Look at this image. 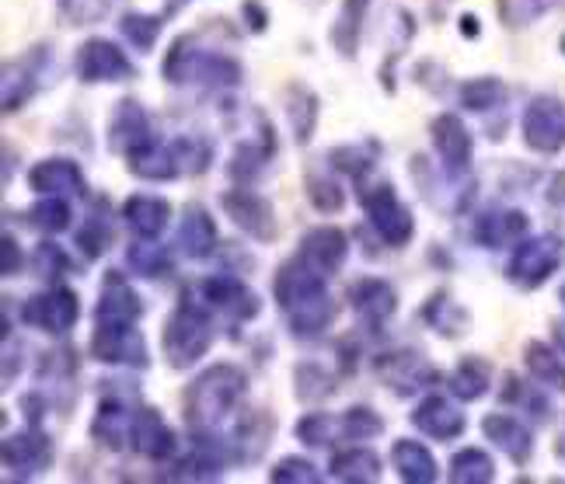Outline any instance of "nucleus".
<instances>
[{"label":"nucleus","instance_id":"55","mask_svg":"<svg viewBox=\"0 0 565 484\" xmlns=\"http://www.w3.org/2000/svg\"><path fill=\"white\" fill-rule=\"evenodd\" d=\"M32 266H35V272H39V276L56 279V276H63V272L71 269V258L63 255V248H60V245H50V240H42V245L35 248Z\"/></svg>","mask_w":565,"mask_h":484},{"label":"nucleus","instance_id":"44","mask_svg":"<svg viewBox=\"0 0 565 484\" xmlns=\"http://www.w3.org/2000/svg\"><path fill=\"white\" fill-rule=\"evenodd\" d=\"M524 359H527V369H531V377L537 384L555 387V390L565 394V363L555 356V352L545 342H531L527 352H524Z\"/></svg>","mask_w":565,"mask_h":484},{"label":"nucleus","instance_id":"40","mask_svg":"<svg viewBox=\"0 0 565 484\" xmlns=\"http://www.w3.org/2000/svg\"><path fill=\"white\" fill-rule=\"evenodd\" d=\"M366 4H371V0H345L342 11H339V18H335V25H332V46H335L342 56H356Z\"/></svg>","mask_w":565,"mask_h":484},{"label":"nucleus","instance_id":"34","mask_svg":"<svg viewBox=\"0 0 565 484\" xmlns=\"http://www.w3.org/2000/svg\"><path fill=\"white\" fill-rule=\"evenodd\" d=\"M423 321L433 327V332H440L444 338H458L468 327V311L461 303H454L447 290H437L423 306Z\"/></svg>","mask_w":565,"mask_h":484},{"label":"nucleus","instance_id":"39","mask_svg":"<svg viewBox=\"0 0 565 484\" xmlns=\"http://www.w3.org/2000/svg\"><path fill=\"white\" fill-rule=\"evenodd\" d=\"M126 266L143 279H164L171 272V255L150 237H140L137 245L126 248Z\"/></svg>","mask_w":565,"mask_h":484},{"label":"nucleus","instance_id":"5","mask_svg":"<svg viewBox=\"0 0 565 484\" xmlns=\"http://www.w3.org/2000/svg\"><path fill=\"white\" fill-rule=\"evenodd\" d=\"M562 261H565V240L558 234H541L531 240H520L507 266V276L520 290H537L541 282H548L562 269Z\"/></svg>","mask_w":565,"mask_h":484},{"label":"nucleus","instance_id":"56","mask_svg":"<svg viewBox=\"0 0 565 484\" xmlns=\"http://www.w3.org/2000/svg\"><path fill=\"white\" fill-rule=\"evenodd\" d=\"M503 401H513V405L531 408V411H534V418H548V401H545V398H537V394H534L527 384H520L516 377H507Z\"/></svg>","mask_w":565,"mask_h":484},{"label":"nucleus","instance_id":"53","mask_svg":"<svg viewBox=\"0 0 565 484\" xmlns=\"http://www.w3.org/2000/svg\"><path fill=\"white\" fill-rule=\"evenodd\" d=\"M119 0H60V14L74 25H95V21L113 14Z\"/></svg>","mask_w":565,"mask_h":484},{"label":"nucleus","instance_id":"12","mask_svg":"<svg viewBox=\"0 0 565 484\" xmlns=\"http://www.w3.org/2000/svg\"><path fill=\"white\" fill-rule=\"evenodd\" d=\"M324 279H329V276H321L318 269H311L300 255L290 258V261H282V266L276 269V279H273V297L279 303V311L290 314L303 303L321 300L324 293H329V290H324Z\"/></svg>","mask_w":565,"mask_h":484},{"label":"nucleus","instance_id":"10","mask_svg":"<svg viewBox=\"0 0 565 484\" xmlns=\"http://www.w3.org/2000/svg\"><path fill=\"white\" fill-rule=\"evenodd\" d=\"M0 456H4L8 477L29 481V477L42 474L46 467H53L56 450H53V439L46 432H39V426H29L25 432H14V435L4 439Z\"/></svg>","mask_w":565,"mask_h":484},{"label":"nucleus","instance_id":"23","mask_svg":"<svg viewBox=\"0 0 565 484\" xmlns=\"http://www.w3.org/2000/svg\"><path fill=\"white\" fill-rule=\"evenodd\" d=\"M150 140H154V133H150V119L140 108V101L122 98L116 105L113 119H108V147L126 158V153H134L137 147H143Z\"/></svg>","mask_w":565,"mask_h":484},{"label":"nucleus","instance_id":"9","mask_svg":"<svg viewBox=\"0 0 565 484\" xmlns=\"http://www.w3.org/2000/svg\"><path fill=\"white\" fill-rule=\"evenodd\" d=\"M74 71H77V80H84V84H119V80L137 77V67L129 63V56L108 39L84 42L77 50Z\"/></svg>","mask_w":565,"mask_h":484},{"label":"nucleus","instance_id":"62","mask_svg":"<svg viewBox=\"0 0 565 484\" xmlns=\"http://www.w3.org/2000/svg\"><path fill=\"white\" fill-rule=\"evenodd\" d=\"M562 303H565V286H562Z\"/></svg>","mask_w":565,"mask_h":484},{"label":"nucleus","instance_id":"52","mask_svg":"<svg viewBox=\"0 0 565 484\" xmlns=\"http://www.w3.org/2000/svg\"><path fill=\"white\" fill-rule=\"evenodd\" d=\"M552 8V0H495V11L503 18V25L510 29H524L531 21H537Z\"/></svg>","mask_w":565,"mask_h":484},{"label":"nucleus","instance_id":"37","mask_svg":"<svg viewBox=\"0 0 565 484\" xmlns=\"http://www.w3.org/2000/svg\"><path fill=\"white\" fill-rule=\"evenodd\" d=\"M287 116H290V126H294V140L297 143H308L318 129V119H321V101L315 92H308L303 84H294L287 92Z\"/></svg>","mask_w":565,"mask_h":484},{"label":"nucleus","instance_id":"1","mask_svg":"<svg viewBox=\"0 0 565 484\" xmlns=\"http://www.w3.org/2000/svg\"><path fill=\"white\" fill-rule=\"evenodd\" d=\"M245 387H248V377L242 366L213 363L185 390V422L192 429H213L245 398Z\"/></svg>","mask_w":565,"mask_h":484},{"label":"nucleus","instance_id":"47","mask_svg":"<svg viewBox=\"0 0 565 484\" xmlns=\"http://www.w3.org/2000/svg\"><path fill=\"white\" fill-rule=\"evenodd\" d=\"M161 29H164V18H158V14H143V11H129V14H122V21H119L122 39L129 42V46H137L140 53H150V50H154V42H158Z\"/></svg>","mask_w":565,"mask_h":484},{"label":"nucleus","instance_id":"41","mask_svg":"<svg viewBox=\"0 0 565 484\" xmlns=\"http://www.w3.org/2000/svg\"><path fill=\"white\" fill-rule=\"evenodd\" d=\"M454 484H489L495 477V464L486 450H458L450 456V474H447Z\"/></svg>","mask_w":565,"mask_h":484},{"label":"nucleus","instance_id":"63","mask_svg":"<svg viewBox=\"0 0 565 484\" xmlns=\"http://www.w3.org/2000/svg\"><path fill=\"white\" fill-rule=\"evenodd\" d=\"M562 53H565V35H562Z\"/></svg>","mask_w":565,"mask_h":484},{"label":"nucleus","instance_id":"14","mask_svg":"<svg viewBox=\"0 0 565 484\" xmlns=\"http://www.w3.org/2000/svg\"><path fill=\"white\" fill-rule=\"evenodd\" d=\"M200 293H203V303L210 306V311H221L231 321H252L258 311H263V300H258L248 286L234 276H210L200 286Z\"/></svg>","mask_w":565,"mask_h":484},{"label":"nucleus","instance_id":"6","mask_svg":"<svg viewBox=\"0 0 565 484\" xmlns=\"http://www.w3.org/2000/svg\"><path fill=\"white\" fill-rule=\"evenodd\" d=\"M377 377L398 394V398H408V394H419L426 387H437L440 384V369L429 366L423 352L416 348H395V352H384V356L374 359Z\"/></svg>","mask_w":565,"mask_h":484},{"label":"nucleus","instance_id":"36","mask_svg":"<svg viewBox=\"0 0 565 484\" xmlns=\"http://www.w3.org/2000/svg\"><path fill=\"white\" fill-rule=\"evenodd\" d=\"M492 387V366L482 356H468L450 373V394L461 401H478L486 398Z\"/></svg>","mask_w":565,"mask_h":484},{"label":"nucleus","instance_id":"42","mask_svg":"<svg viewBox=\"0 0 565 484\" xmlns=\"http://www.w3.org/2000/svg\"><path fill=\"white\" fill-rule=\"evenodd\" d=\"M273 147L276 143H242L234 150V158H231V164H227V171H231V179L234 182H242V185H248V182H255V179H263L266 174V164H269V158H273Z\"/></svg>","mask_w":565,"mask_h":484},{"label":"nucleus","instance_id":"61","mask_svg":"<svg viewBox=\"0 0 565 484\" xmlns=\"http://www.w3.org/2000/svg\"><path fill=\"white\" fill-rule=\"evenodd\" d=\"M558 450H562V456H565V435H562V447H558Z\"/></svg>","mask_w":565,"mask_h":484},{"label":"nucleus","instance_id":"20","mask_svg":"<svg viewBox=\"0 0 565 484\" xmlns=\"http://www.w3.org/2000/svg\"><path fill=\"white\" fill-rule=\"evenodd\" d=\"M345 297H350L356 318L366 327H381L384 321H391V314L398 311V293L387 279H360L350 286V293Z\"/></svg>","mask_w":565,"mask_h":484},{"label":"nucleus","instance_id":"19","mask_svg":"<svg viewBox=\"0 0 565 484\" xmlns=\"http://www.w3.org/2000/svg\"><path fill=\"white\" fill-rule=\"evenodd\" d=\"M134 418H137V411H129L126 401L105 398L92 418V439L102 450H113V453L134 447Z\"/></svg>","mask_w":565,"mask_h":484},{"label":"nucleus","instance_id":"18","mask_svg":"<svg viewBox=\"0 0 565 484\" xmlns=\"http://www.w3.org/2000/svg\"><path fill=\"white\" fill-rule=\"evenodd\" d=\"M412 426H416L423 435L437 439V443H450V439H458L465 432V411L440 398V394H429L426 401L416 405V411H412Z\"/></svg>","mask_w":565,"mask_h":484},{"label":"nucleus","instance_id":"25","mask_svg":"<svg viewBox=\"0 0 565 484\" xmlns=\"http://www.w3.org/2000/svg\"><path fill=\"white\" fill-rule=\"evenodd\" d=\"M134 450L147 460H168L175 456L179 439L171 432V426L161 418L154 408H140L134 418Z\"/></svg>","mask_w":565,"mask_h":484},{"label":"nucleus","instance_id":"17","mask_svg":"<svg viewBox=\"0 0 565 484\" xmlns=\"http://www.w3.org/2000/svg\"><path fill=\"white\" fill-rule=\"evenodd\" d=\"M297 255L321 276H335L345 266V258H350V240H345L339 227H315L303 234Z\"/></svg>","mask_w":565,"mask_h":484},{"label":"nucleus","instance_id":"45","mask_svg":"<svg viewBox=\"0 0 565 484\" xmlns=\"http://www.w3.org/2000/svg\"><path fill=\"white\" fill-rule=\"evenodd\" d=\"M332 390H335V380H332V373H324V366H318V363H300L294 369V394H297V401L315 405V401L329 398Z\"/></svg>","mask_w":565,"mask_h":484},{"label":"nucleus","instance_id":"13","mask_svg":"<svg viewBox=\"0 0 565 484\" xmlns=\"http://www.w3.org/2000/svg\"><path fill=\"white\" fill-rule=\"evenodd\" d=\"M221 206H224V213L234 219V227L242 230V234H248L252 240H273V237H276V216H273V206L263 200V195L248 192L245 185L224 192Z\"/></svg>","mask_w":565,"mask_h":484},{"label":"nucleus","instance_id":"48","mask_svg":"<svg viewBox=\"0 0 565 484\" xmlns=\"http://www.w3.org/2000/svg\"><path fill=\"white\" fill-rule=\"evenodd\" d=\"M294 432H297V439L303 447H332L335 439L342 435V418H332L324 411H311V415L300 418Z\"/></svg>","mask_w":565,"mask_h":484},{"label":"nucleus","instance_id":"21","mask_svg":"<svg viewBox=\"0 0 565 484\" xmlns=\"http://www.w3.org/2000/svg\"><path fill=\"white\" fill-rule=\"evenodd\" d=\"M227 443H221L216 435H210L206 429H195L189 453L179 460V474L175 477H189V481H213L224 474L227 464Z\"/></svg>","mask_w":565,"mask_h":484},{"label":"nucleus","instance_id":"27","mask_svg":"<svg viewBox=\"0 0 565 484\" xmlns=\"http://www.w3.org/2000/svg\"><path fill=\"white\" fill-rule=\"evenodd\" d=\"M179 251L185 258H192V261H203V258H210L216 251V224H213V216L200 203L185 206V213H182Z\"/></svg>","mask_w":565,"mask_h":484},{"label":"nucleus","instance_id":"15","mask_svg":"<svg viewBox=\"0 0 565 484\" xmlns=\"http://www.w3.org/2000/svg\"><path fill=\"white\" fill-rule=\"evenodd\" d=\"M429 137H433V147H437L444 171L450 174V179H458V174L468 171V164H471V133H468V126L458 116H450V112L437 116L429 126Z\"/></svg>","mask_w":565,"mask_h":484},{"label":"nucleus","instance_id":"46","mask_svg":"<svg viewBox=\"0 0 565 484\" xmlns=\"http://www.w3.org/2000/svg\"><path fill=\"white\" fill-rule=\"evenodd\" d=\"M507 101V87L499 77H475L461 87V105L468 108V112H478L486 116L492 112V108H499Z\"/></svg>","mask_w":565,"mask_h":484},{"label":"nucleus","instance_id":"49","mask_svg":"<svg viewBox=\"0 0 565 484\" xmlns=\"http://www.w3.org/2000/svg\"><path fill=\"white\" fill-rule=\"evenodd\" d=\"M29 224L42 234H63L71 227V206L60 195H42V200L29 209Z\"/></svg>","mask_w":565,"mask_h":484},{"label":"nucleus","instance_id":"50","mask_svg":"<svg viewBox=\"0 0 565 484\" xmlns=\"http://www.w3.org/2000/svg\"><path fill=\"white\" fill-rule=\"evenodd\" d=\"M377 161V143H360V147H335L329 153V164L342 174H350V179H363L366 171L374 168Z\"/></svg>","mask_w":565,"mask_h":484},{"label":"nucleus","instance_id":"2","mask_svg":"<svg viewBox=\"0 0 565 484\" xmlns=\"http://www.w3.org/2000/svg\"><path fill=\"white\" fill-rule=\"evenodd\" d=\"M161 74L168 84H206V87H237L242 84V63L213 53V50H200L195 46V35H182L175 39V46L168 50Z\"/></svg>","mask_w":565,"mask_h":484},{"label":"nucleus","instance_id":"33","mask_svg":"<svg viewBox=\"0 0 565 484\" xmlns=\"http://www.w3.org/2000/svg\"><path fill=\"white\" fill-rule=\"evenodd\" d=\"M335 314H339L335 300H332L329 293H324L321 300H311V303L297 306V311H290L287 318H290V332H294V338L308 342V338H318L321 332H329L332 321H335Z\"/></svg>","mask_w":565,"mask_h":484},{"label":"nucleus","instance_id":"59","mask_svg":"<svg viewBox=\"0 0 565 484\" xmlns=\"http://www.w3.org/2000/svg\"><path fill=\"white\" fill-rule=\"evenodd\" d=\"M461 35H468V39L478 35V18H475V14H465V18H461Z\"/></svg>","mask_w":565,"mask_h":484},{"label":"nucleus","instance_id":"31","mask_svg":"<svg viewBox=\"0 0 565 484\" xmlns=\"http://www.w3.org/2000/svg\"><path fill=\"white\" fill-rule=\"evenodd\" d=\"M391 464H395L398 477L408 484H433L440 471L437 456H433L423 443H416V439H398V443L391 447Z\"/></svg>","mask_w":565,"mask_h":484},{"label":"nucleus","instance_id":"35","mask_svg":"<svg viewBox=\"0 0 565 484\" xmlns=\"http://www.w3.org/2000/svg\"><path fill=\"white\" fill-rule=\"evenodd\" d=\"M332 477L335 481H345V484H366V481H377L381 477V456L366 447H353V450H342L332 456L329 464Z\"/></svg>","mask_w":565,"mask_h":484},{"label":"nucleus","instance_id":"16","mask_svg":"<svg viewBox=\"0 0 565 484\" xmlns=\"http://www.w3.org/2000/svg\"><path fill=\"white\" fill-rule=\"evenodd\" d=\"M46 63H50V46H39V50L25 53L21 60H14L4 67V112L8 116L18 112V108L39 92V80H42V71H46Z\"/></svg>","mask_w":565,"mask_h":484},{"label":"nucleus","instance_id":"38","mask_svg":"<svg viewBox=\"0 0 565 484\" xmlns=\"http://www.w3.org/2000/svg\"><path fill=\"white\" fill-rule=\"evenodd\" d=\"M113 240H116V227H113V219H108L105 206L84 216L74 234V245L84 251V258H102L108 248H113Z\"/></svg>","mask_w":565,"mask_h":484},{"label":"nucleus","instance_id":"60","mask_svg":"<svg viewBox=\"0 0 565 484\" xmlns=\"http://www.w3.org/2000/svg\"><path fill=\"white\" fill-rule=\"evenodd\" d=\"M552 332H555V345L565 352V318H558V321L552 324Z\"/></svg>","mask_w":565,"mask_h":484},{"label":"nucleus","instance_id":"7","mask_svg":"<svg viewBox=\"0 0 565 484\" xmlns=\"http://www.w3.org/2000/svg\"><path fill=\"white\" fill-rule=\"evenodd\" d=\"M363 209H366V219H371V227L391 248L408 245L412 234H416V219H412L408 206L398 200V192L391 185H377L371 192H363Z\"/></svg>","mask_w":565,"mask_h":484},{"label":"nucleus","instance_id":"57","mask_svg":"<svg viewBox=\"0 0 565 484\" xmlns=\"http://www.w3.org/2000/svg\"><path fill=\"white\" fill-rule=\"evenodd\" d=\"M0 272H4V279L21 272V248H18V240L11 234L0 237Z\"/></svg>","mask_w":565,"mask_h":484},{"label":"nucleus","instance_id":"8","mask_svg":"<svg viewBox=\"0 0 565 484\" xmlns=\"http://www.w3.org/2000/svg\"><path fill=\"white\" fill-rule=\"evenodd\" d=\"M81 318V300L67 286H53L46 293H35L21 303V321L39 327L46 335H67Z\"/></svg>","mask_w":565,"mask_h":484},{"label":"nucleus","instance_id":"24","mask_svg":"<svg viewBox=\"0 0 565 484\" xmlns=\"http://www.w3.org/2000/svg\"><path fill=\"white\" fill-rule=\"evenodd\" d=\"M126 168L143 182L182 179V164H179L175 143H161V140H150V143L137 147L134 153H126Z\"/></svg>","mask_w":565,"mask_h":484},{"label":"nucleus","instance_id":"11","mask_svg":"<svg viewBox=\"0 0 565 484\" xmlns=\"http://www.w3.org/2000/svg\"><path fill=\"white\" fill-rule=\"evenodd\" d=\"M524 143L537 153H558L565 147V101L555 95H537L524 108Z\"/></svg>","mask_w":565,"mask_h":484},{"label":"nucleus","instance_id":"43","mask_svg":"<svg viewBox=\"0 0 565 484\" xmlns=\"http://www.w3.org/2000/svg\"><path fill=\"white\" fill-rule=\"evenodd\" d=\"M303 189H308V200H311V206L318 209V213H339L342 206H345V192H342V185L332 179L329 171L324 168H308V179H303Z\"/></svg>","mask_w":565,"mask_h":484},{"label":"nucleus","instance_id":"29","mask_svg":"<svg viewBox=\"0 0 565 484\" xmlns=\"http://www.w3.org/2000/svg\"><path fill=\"white\" fill-rule=\"evenodd\" d=\"M122 219L137 237L158 240L171 219V206H168V200H161V195H129L122 206Z\"/></svg>","mask_w":565,"mask_h":484},{"label":"nucleus","instance_id":"3","mask_svg":"<svg viewBox=\"0 0 565 484\" xmlns=\"http://www.w3.org/2000/svg\"><path fill=\"white\" fill-rule=\"evenodd\" d=\"M213 345V321H210V306L192 303L189 297H182V303L175 306V314L164 321L161 332V352L164 359L185 369L192 363H200Z\"/></svg>","mask_w":565,"mask_h":484},{"label":"nucleus","instance_id":"58","mask_svg":"<svg viewBox=\"0 0 565 484\" xmlns=\"http://www.w3.org/2000/svg\"><path fill=\"white\" fill-rule=\"evenodd\" d=\"M242 18H245V25L252 32H266L269 29V11L258 4V0H245V4H242Z\"/></svg>","mask_w":565,"mask_h":484},{"label":"nucleus","instance_id":"22","mask_svg":"<svg viewBox=\"0 0 565 484\" xmlns=\"http://www.w3.org/2000/svg\"><path fill=\"white\" fill-rule=\"evenodd\" d=\"M29 185L39 195H74V200H84V195H88V182H84V171L74 161H67V158L39 161L29 171Z\"/></svg>","mask_w":565,"mask_h":484},{"label":"nucleus","instance_id":"28","mask_svg":"<svg viewBox=\"0 0 565 484\" xmlns=\"http://www.w3.org/2000/svg\"><path fill=\"white\" fill-rule=\"evenodd\" d=\"M276 432V418L273 411H245L242 418H237L234 426V456L245 460V464H252V460L263 456V450L269 447V439Z\"/></svg>","mask_w":565,"mask_h":484},{"label":"nucleus","instance_id":"51","mask_svg":"<svg viewBox=\"0 0 565 484\" xmlns=\"http://www.w3.org/2000/svg\"><path fill=\"white\" fill-rule=\"evenodd\" d=\"M384 432V418L374 411V408H366V405H356L350 411H342V435L345 439H374Z\"/></svg>","mask_w":565,"mask_h":484},{"label":"nucleus","instance_id":"4","mask_svg":"<svg viewBox=\"0 0 565 484\" xmlns=\"http://www.w3.org/2000/svg\"><path fill=\"white\" fill-rule=\"evenodd\" d=\"M92 356L108 366H134V369L150 366V348L143 332H137V321L95 318Z\"/></svg>","mask_w":565,"mask_h":484},{"label":"nucleus","instance_id":"30","mask_svg":"<svg viewBox=\"0 0 565 484\" xmlns=\"http://www.w3.org/2000/svg\"><path fill=\"white\" fill-rule=\"evenodd\" d=\"M527 234V216L520 209H495L486 213L475 224V240L482 248H507V245H520V237Z\"/></svg>","mask_w":565,"mask_h":484},{"label":"nucleus","instance_id":"32","mask_svg":"<svg viewBox=\"0 0 565 484\" xmlns=\"http://www.w3.org/2000/svg\"><path fill=\"white\" fill-rule=\"evenodd\" d=\"M95 318H116V321H140L143 318V300L137 290H129V282L119 279V272H108L105 290L98 297Z\"/></svg>","mask_w":565,"mask_h":484},{"label":"nucleus","instance_id":"26","mask_svg":"<svg viewBox=\"0 0 565 484\" xmlns=\"http://www.w3.org/2000/svg\"><path fill=\"white\" fill-rule=\"evenodd\" d=\"M482 432L489 443H495L503 450L513 464H527L531 453H534V439H531V429L520 422L513 415H486L482 422Z\"/></svg>","mask_w":565,"mask_h":484},{"label":"nucleus","instance_id":"54","mask_svg":"<svg viewBox=\"0 0 565 484\" xmlns=\"http://www.w3.org/2000/svg\"><path fill=\"white\" fill-rule=\"evenodd\" d=\"M321 477L324 474L303 456H282L279 464L269 471V481H276V484H318Z\"/></svg>","mask_w":565,"mask_h":484}]
</instances>
